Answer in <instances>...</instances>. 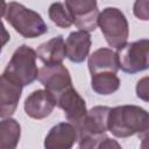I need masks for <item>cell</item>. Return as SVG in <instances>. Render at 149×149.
Here are the masks:
<instances>
[{
  "label": "cell",
  "instance_id": "5b68a950",
  "mask_svg": "<svg viewBox=\"0 0 149 149\" xmlns=\"http://www.w3.org/2000/svg\"><path fill=\"white\" fill-rule=\"evenodd\" d=\"M98 26L101 29L107 43L115 49H120L127 43L128 22L123 13L114 7H107L98 16Z\"/></svg>",
  "mask_w": 149,
  "mask_h": 149
},
{
  "label": "cell",
  "instance_id": "ac0fdd59",
  "mask_svg": "<svg viewBox=\"0 0 149 149\" xmlns=\"http://www.w3.org/2000/svg\"><path fill=\"white\" fill-rule=\"evenodd\" d=\"M49 17L56 26L61 28H69L72 26L71 16L62 2H54L49 7Z\"/></svg>",
  "mask_w": 149,
  "mask_h": 149
},
{
  "label": "cell",
  "instance_id": "9c48e42d",
  "mask_svg": "<svg viewBox=\"0 0 149 149\" xmlns=\"http://www.w3.org/2000/svg\"><path fill=\"white\" fill-rule=\"evenodd\" d=\"M57 104L56 97L47 90L34 91L24 101V111L28 116L41 120L49 116Z\"/></svg>",
  "mask_w": 149,
  "mask_h": 149
},
{
  "label": "cell",
  "instance_id": "ffe728a7",
  "mask_svg": "<svg viewBox=\"0 0 149 149\" xmlns=\"http://www.w3.org/2000/svg\"><path fill=\"white\" fill-rule=\"evenodd\" d=\"M136 92H137V97L139 98L143 99L144 101L148 100V78L147 77L137 83Z\"/></svg>",
  "mask_w": 149,
  "mask_h": 149
},
{
  "label": "cell",
  "instance_id": "44dd1931",
  "mask_svg": "<svg viewBox=\"0 0 149 149\" xmlns=\"http://www.w3.org/2000/svg\"><path fill=\"white\" fill-rule=\"evenodd\" d=\"M9 33L6 30V28H5V26H3V23L1 22V20H0V52H1V50H2V47L9 41Z\"/></svg>",
  "mask_w": 149,
  "mask_h": 149
},
{
  "label": "cell",
  "instance_id": "277c9868",
  "mask_svg": "<svg viewBox=\"0 0 149 149\" xmlns=\"http://www.w3.org/2000/svg\"><path fill=\"white\" fill-rule=\"evenodd\" d=\"M3 73L22 87L30 85L38 76L36 51L26 44L19 47L8 62Z\"/></svg>",
  "mask_w": 149,
  "mask_h": 149
},
{
  "label": "cell",
  "instance_id": "5bb4252c",
  "mask_svg": "<svg viewBox=\"0 0 149 149\" xmlns=\"http://www.w3.org/2000/svg\"><path fill=\"white\" fill-rule=\"evenodd\" d=\"M88 69L91 74L109 71L116 73L119 70L116 54L112 51V49L101 48L95 50L88 58Z\"/></svg>",
  "mask_w": 149,
  "mask_h": 149
},
{
  "label": "cell",
  "instance_id": "52a82bcc",
  "mask_svg": "<svg viewBox=\"0 0 149 149\" xmlns=\"http://www.w3.org/2000/svg\"><path fill=\"white\" fill-rule=\"evenodd\" d=\"M65 7L72 24L79 30L92 31L97 28L99 16L97 0H65Z\"/></svg>",
  "mask_w": 149,
  "mask_h": 149
},
{
  "label": "cell",
  "instance_id": "7a4b0ae2",
  "mask_svg": "<svg viewBox=\"0 0 149 149\" xmlns=\"http://www.w3.org/2000/svg\"><path fill=\"white\" fill-rule=\"evenodd\" d=\"M109 107L95 106L86 111L83 119L74 125L78 133L80 148H99L101 142L107 137V118Z\"/></svg>",
  "mask_w": 149,
  "mask_h": 149
},
{
  "label": "cell",
  "instance_id": "8fae6325",
  "mask_svg": "<svg viewBox=\"0 0 149 149\" xmlns=\"http://www.w3.org/2000/svg\"><path fill=\"white\" fill-rule=\"evenodd\" d=\"M56 105L64 111L65 118L73 126L78 123L86 113L85 100L79 95V93L72 86L58 95Z\"/></svg>",
  "mask_w": 149,
  "mask_h": 149
},
{
  "label": "cell",
  "instance_id": "e0dca14e",
  "mask_svg": "<svg viewBox=\"0 0 149 149\" xmlns=\"http://www.w3.org/2000/svg\"><path fill=\"white\" fill-rule=\"evenodd\" d=\"M21 128L16 120L5 119L0 121V149H14L20 140Z\"/></svg>",
  "mask_w": 149,
  "mask_h": 149
},
{
  "label": "cell",
  "instance_id": "8992f818",
  "mask_svg": "<svg viewBox=\"0 0 149 149\" xmlns=\"http://www.w3.org/2000/svg\"><path fill=\"white\" fill-rule=\"evenodd\" d=\"M116 58L119 69L127 73H136L148 68L149 42L147 38L126 43L120 49H116Z\"/></svg>",
  "mask_w": 149,
  "mask_h": 149
},
{
  "label": "cell",
  "instance_id": "6da1fadb",
  "mask_svg": "<svg viewBox=\"0 0 149 149\" xmlns=\"http://www.w3.org/2000/svg\"><path fill=\"white\" fill-rule=\"evenodd\" d=\"M148 128V113L139 106L125 105L109 109L107 129L116 137H129L134 134H147Z\"/></svg>",
  "mask_w": 149,
  "mask_h": 149
},
{
  "label": "cell",
  "instance_id": "2e32d148",
  "mask_svg": "<svg viewBox=\"0 0 149 149\" xmlns=\"http://www.w3.org/2000/svg\"><path fill=\"white\" fill-rule=\"evenodd\" d=\"M92 88L102 95H108L115 92L120 86V79L116 73L109 71H102L98 73H93L91 78Z\"/></svg>",
  "mask_w": 149,
  "mask_h": 149
},
{
  "label": "cell",
  "instance_id": "d6986e66",
  "mask_svg": "<svg viewBox=\"0 0 149 149\" xmlns=\"http://www.w3.org/2000/svg\"><path fill=\"white\" fill-rule=\"evenodd\" d=\"M134 14L136 17L147 21L149 17L148 0H136V2L134 5Z\"/></svg>",
  "mask_w": 149,
  "mask_h": 149
},
{
  "label": "cell",
  "instance_id": "4fadbf2b",
  "mask_svg": "<svg viewBox=\"0 0 149 149\" xmlns=\"http://www.w3.org/2000/svg\"><path fill=\"white\" fill-rule=\"evenodd\" d=\"M65 43V57L73 63H81L88 56L91 48V36L88 31H72Z\"/></svg>",
  "mask_w": 149,
  "mask_h": 149
},
{
  "label": "cell",
  "instance_id": "7c38bea8",
  "mask_svg": "<svg viewBox=\"0 0 149 149\" xmlns=\"http://www.w3.org/2000/svg\"><path fill=\"white\" fill-rule=\"evenodd\" d=\"M78 140L76 127L71 122H62L51 128L45 136L44 147L47 149H69Z\"/></svg>",
  "mask_w": 149,
  "mask_h": 149
},
{
  "label": "cell",
  "instance_id": "3957f363",
  "mask_svg": "<svg viewBox=\"0 0 149 149\" xmlns=\"http://www.w3.org/2000/svg\"><path fill=\"white\" fill-rule=\"evenodd\" d=\"M5 16L12 27L26 38H34L48 31V27L42 16L19 2H9Z\"/></svg>",
  "mask_w": 149,
  "mask_h": 149
},
{
  "label": "cell",
  "instance_id": "ba28073f",
  "mask_svg": "<svg viewBox=\"0 0 149 149\" xmlns=\"http://www.w3.org/2000/svg\"><path fill=\"white\" fill-rule=\"evenodd\" d=\"M38 80L45 87L47 91L51 92L56 99L65 90L71 87V77L69 70L62 64H48L38 70Z\"/></svg>",
  "mask_w": 149,
  "mask_h": 149
},
{
  "label": "cell",
  "instance_id": "9a60e30c",
  "mask_svg": "<svg viewBox=\"0 0 149 149\" xmlns=\"http://www.w3.org/2000/svg\"><path fill=\"white\" fill-rule=\"evenodd\" d=\"M36 57H38L45 65L62 63L65 58V43L63 37L57 36L42 43L36 50Z\"/></svg>",
  "mask_w": 149,
  "mask_h": 149
},
{
  "label": "cell",
  "instance_id": "7402d4cb",
  "mask_svg": "<svg viewBox=\"0 0 149 149\" xmlns=\"http://www.w3.org/2000/svg\"><path fill=\"white\" fill-rule=\"evenodd\" d=\"M6 8H7L6 1H5V0H0V19H1V16H2V15H5Z\"/></svg>",
  "mask_w": 149,
  "mask_h": 149
},
{
  "label": "cell",
  "instance_id": "30bf717a",
  "mask_svg": "<svg viewBox=\"0 0 149 149\" xmlns=\"http://www.w3.org/2000/svg\"><path fill=\"white\" fill-rule=\"evenodd\" d=\"M22 86L7 77L0 76V118H9L16 109L21 98Z\"/></svg>",
  "mask_w": 149,
  "mask_h": 149
}]
</instances>
